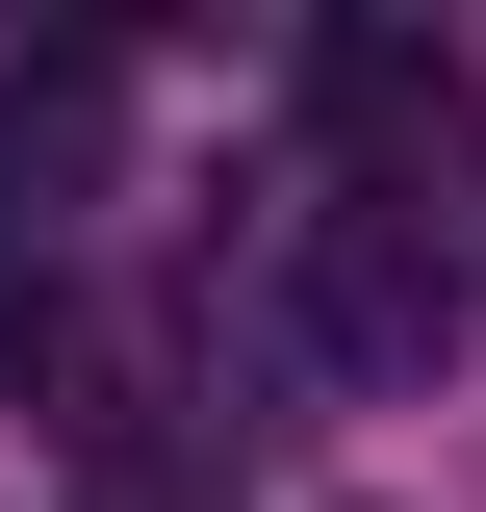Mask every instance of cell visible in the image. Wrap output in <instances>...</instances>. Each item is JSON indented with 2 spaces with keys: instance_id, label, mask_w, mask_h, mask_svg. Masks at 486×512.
<instances>
[{
  "instance_id": "obj_1",
  "label": "cell",
  "mask_w": 486,
  "mask_h": 512,
  "mask_svg": "<svg viewBox=\"0 0 486 512\" xmlns=\"http://www.w3.org/2000/svg\"><path fill=\"white\" fill-rule=\"evenodd\" d=\"M282 333L333 384H435V359H461V231L384 205V180H307L282 205Z\"/></svg>"
},
{
  "instance_id": "obj_2",
  "label": "cell",
  "mask_w": 486,
  "mask_h": 512,
  "mask_svg": "<svg viewBox=\"0 0 486 512\" xmlns=\"http://www.w3.org/2000/svg\"><path fill=\"white\" fill-rule=\"evenodd\" d=\"M307 128H333V180L435 205L461 180V52H435V26H307Z\"/></svg>"
},
{
  "instance_id": "obj_3",
  "label": "cell",
  "mask_w": 486,
  "mask_h": 512,
  "mask_svg": "<svg viewBox=\"0 0 486 512\" xmlns=\"http://www.w3.org/2000/svg\"><path fill=\"white\" fill-rule=\"evenodd\" d=\"M0 154H103V52H26L0 26Z\"/></svg>"
}]
</instances>
